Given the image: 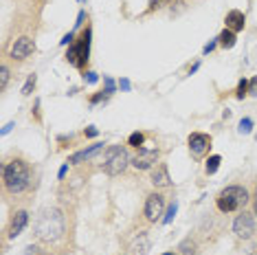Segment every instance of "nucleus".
Here are the masks:
<instances>
[{
    "instance_id": "nucleus-1",
    "label": "nucleus",
    "mask_w": 257,
    "mask_h": 255,
    "mask_svg": "<svg viewBox=\"0 0 257 255\" xmlns=\"http://www.w3.org/2000/svg\"><path fill=\"white\" fill-rule=\"evenodd\" d=\"M33 180V172L26 158H11L2 165V190L9 196H20V194L29 192Z\"/></svg>"
},
{
    "instance_id": "nucleus-2",
    "label": "nucleus",
    "mask_w": 257,
    "mask_h": 255,
    "mask_svg": "<svg viewBox=\"0 0 257 255\" xmlns=\"http://www.w3.org/2000/svg\"><path fill=\"white\" fill-rule=\"evenodd\" d=\"M36 236L44 244H58L66 236V218L58 207H48L38 216L36 220Z\"/></svg>"
},
{
    "instance_id": "nucleus-3",
    "label": "nucleus",
    "mask_w": 257,
    "mask_h": 255,
    "mask_svg": "<svg viewBox=\"0 0 257 255\" xmlns=\"http://www.w3.org/2000/svg\"><path fill=\"white\" fill-rule=\"evenodd\" d=\"M250 200V194L246 187L242 185H228L224 187L216 198V207L218 212L222 214H236V212H242L246 209V204Z\"/></svg>"
},
{
    "instance_id": "nucleus-4",
    "label": "nucleus",
    "mask_w": 257,
    "mask_h": 255,
    "mask_svg": "<svg viewBox=\"0 0 257 255\" xmlns=\"http://www.w3.org/2000/svg\"><path fill=\"white\" fill-rule=\"evenodd\" d=\"M132 165V156L128 154L126 146H108L104 152V163L102 170L108 176H119Z\"/></svg>"
},
{
    "instance_id": "nucleus-5",
    "label": "nucleus",
    "mask_w": 257,
    "mask_h": 255,
    "mask_svg": "<svg viewBox=\"0 0 257 255\" xmlns=\"http://www.w3.org/2000/svg\"><path fill=\"white\" fill-rule=\"evenodd\" d=\"M165 216V196L158 192H150L145 196V204H143V218L150 224H156L158 220H163Z\"/></svg>"
},
{
    "instance_id": "nucleus-6",
    "label": "nucleus",
    "mask_w": 257,
    "mask_h": 255,
    "mask_svg": "<svg viewBox=\"0 0 257 255\" xmlns=\"http://www.w3.org/2000/svg\"><path fill=\"white\" fill-rule=\"evenodd\" d=\"M257 231V218L255 214L246 212V209H242V212H238L236 220H233V234H236L240 240H248V238H253Z\"/></svg>"
},
{
    "instance_id": "nucleus-7",
    "label": "nucleus",
    "mask_w": 257,
    "mask_h": 255,
    "mask_svg": "<svg viewBox=\"0 0 257 255\" xmlns=\"http://www.w3.org/2000/svg\"><path fill=\"white\" fill-rule=\"evenodd\" d=\"M158 158H160V152L156 148H141V150H136V154L132 156V168L134 170H138V172H150L154 168L156 163H158Z\"/></svg>"
},
{
    "instance_id": "nucleus-8",
    "label": "nucleus",
    "mask_w": 257,
    "mask_h": 255,
    "mask_svg": "<svg viewBox=\"0 0 257 255\" xmlns=\"http://www.w3.org/2000/svg\"><path fill=\"white\" fill-rule=\"evenodd\" d=\"M187 146H189V154H192L196 160H200V158H204L206 154H209L211 136L204 134V132H192L189 138H187Z\"/></svg>"
},
{
    "instance_id": "nucleus-9",
    "label": "nucleus",
    "mask_w": 257,
    "mask_h": 255,
    "mask_svg": "<svg viewBox=\"0 0 257 255\" xmlns=\"http://www.w3.org/2000/svg\"><path fill=\"white\" fill-rule=\"evenodd\" d=\"M33 51H36V42H33L29 36H20V38H16V40H14V44H11L9 58L22 62V60H26Z\"/></svg>"
},
{
    "instance_id": "nucleus-10",
    "label": "nucleus",
    "mask_w": 257,
    "mask_h": 255,
    "mask_svg": "<svg viewBox=\"0 0 257 255\" xmlns=\"http://www.w3.org/2000/svg\"><path fill=\"white\" fill-rule=\"evenodd\" d=\"M150 182L156 187V190H167L172 187V176H170V170H167L165 163H156L152 170H150Z\"/></svg>"
},
{
    "instance_id": "nucleus-11",
    "label": "nucleus",
    "mask_w": 257,
    "mask_h": 255,
    "mask_svg": "<svg viewBox=\"0 0 257 255\" xmlns=\"http://www.w3.org/2000/svg\"><path fill=\"white\" fill-rule=\"evenodd\" d=\"M26 224H29V212H24V209H18V212H14L9 220V229H7V236L14 240V238H18L22 231L26 229Z\"/></svg>"
},
{
    "instance_id": "nucleus-12",
    "label": "nucleus",
    "mask_w": 257,
    "mask_h": 255,
    "mask_svg": "<svg viewBox=\"0 0 257 255\" xmlns=\"http://www.w3.org/2000/svg\"><path fill=\"white\" fill-rule=\"evenodd\" d=\"M104 150H106L104 143H92V146H88V148L80 150V152L70 154V156H68V163H70V165H82V163H86V160H90L92 156H97L99 152H104Z\"/></svg>"
},
{
    "instance_id": "nucleus-13",
    "label": "nucleus",
    "mask_w": 257,
    "mask_h": 255,
    "mask_svg": "<svg viewBox=\"0 0 257 255\" xmlns=\"http://www.w3.org/2000/svg\"><path fill=\"white\" fill-rule=\"evenodd\" d=\"M150 246H152V240H150L148 231H138V234H134L130 244H128V248H130L132 253H136V255H145L150 251Z\"/></svg>"
},
{
    "instance_id": "nucleus-14",
    "label": "nucleus",
    "mask_w": 257,
    "mask_h": 255,
    "mask_svg": "<svg viewBox=\"0 0 257 255\" xmlns=\"http://www.w3.org/2000/svg\"><path fill=\"white\" fill-rule=\"evenodd\" d=\"M224 24H226L228 31L240 33V31H244V26H246V16H244V11H240V9H231L224 18Z\"/></svg>"
},
{
    "instance_id": "nucleus-15",
    "label": "nucleus",
    "mask_w": 257,
    "mask_h": 255,
    "mask_svg": "<svg viewBox=\"0 0 257 255\" xmlns=\"http://www.w3.org/2000/svg\"><path fill=\"white\" fill-rule=\"evenodd\" d=\"M90 38H92V29L90 26H86V31L80 36V40H77V46H80V55H82V60H80V68H84L88 62V58H90Z\"/></svg>"
},
{
    "instance_id": "nucleus-16",
    "label": "nucleus",
    "mask_w": 257,
    "mask_h": 255,
    "mask_svg": "<svg viewBox=\"0 0 257 255\" xmlns=\"http://www.w3.org/2000/svg\"><path fill=\"white\" fill-rule=\"evenodd\" d=\"M178 255H198V242H196L192 236L185 238V240L178 244Z\"/></svg>"
},
{
    "instance_id": "nucleus-17",
    "label": "nucleus",
    "mask_w": 257,
    "mask_h": 255,
    "mask_svg": "<svg viewBox=\"0 0 257 255\" xmlns=\"http://www.w3.org/2000/svg\"><path fill=\"white\" fill-rule=\"evenodd\" d=\"M236 40H238V33H233L228 29H224L220 36H218V44H220L222 48H233L236 46Z\"/></svg>"
},
{
    "instance_id": "nucleus-18",
    "label": "nucleus",
    "mask_w": 257,
    "mask_h": 255,
    "mask_svg": "<svg viewBox=\"0 0 257 255\" xmlns=\"http://www.w3.org/2000/svg\"><path fill=\"white\" fill-rule=\"evenodd\" d=\"M80 60H82V55H80V46H77V42H75V44H72V46L68 48V51H66V62L80 68Z\"/></svg>"
},
{
    "instance_id": "nucleus-19",
    "label": "nucleus",
    "mask_w": 257,
    "mask_h": 255,
    "mask_svg": "<svg viewBox=\"0 0 257 255\" xmlns=\"http://www.w3.org/2000/svg\"><path fill=\"white\" fill-rule=\"evenodd\" d=\"M220 163H222V156H220V154H214V156H209V158H206L204 172H206V174H216L218 168H220Z\"/></svg>"
},
{
    "instance_id": "nucleus-20",
    "label": "nucleus",
    "mask_w": 257,
    "mask_h": 255,
    "mask_svg": "<svg viewBox=\"0 0 257 255\" xmlns=\"http://www.w3.org/2000/svg\"><path fill=\"white\" fill-rule=\"evenodd\" d=\"M143 143H145V134H143V132H132V134L128 136V146L134 148V150H141Z\"/></svg>"
},
{
    "instance_id": "nucleus-21",
    "label": "nucleus",
    "mask_w": 257,
    "mask_h": 255,
    "mask_svg": "<svg viewBox=\"0 0 257 255\" xmlns=\"http://www.w3.org/2000/svg\"><path fill=\"white\" fill-rule=\"evenodd\" d=\"M9 75H11V70H9V66L7 64H2L0 66V90H4L9 84Z\"/></svg>"
},
{
    "instance_id": "nucleus-22",
    "label": "nucleus",
    "mask_w": 257,
    "mask_h": 255,
    "mask_svg": "<svg viewBox=\"0 0 257 255\" xmlns=\"http://www.w3.org/2000/svg\"><path fill=\"white\" fill-rule=\"evenodd\" d=\"M36 82H38L36 73H33V75H29V80H26L24 88H22V95H24V97H29V95H31V90H33V88H36Z\"/></svg>"
},
{
    "instance_id": "nucleus-23",
    "label": "nucleus",
    "mask_w": 257,
    "mask_h": 255,
    "mask_svg": "<svg viewBox=\"0 0 257 255\" xmlns=\"http://www.w3.org/2000/svg\"><path fill=\"white\" fill-rule=\"evenodd\" d=\"M238 130H240V132H242V134H248V132H250V130H253V119H250V117H244L242 121H240Z\"/></svg>"
},
{
    "instance_id": "nucleus-24",
    "label": "nucleus",
    "mask_w": 257,
    "mask_h": 255,
    "mask_svg": "<svg viewBox=\"0 0 257 255\" xmlns=\"http://www.w3.org/2000/svg\"><path fill=\"white\" fill-rule=\"evenodd\" d=\"M246 95H248V80H240L236 97H238V99H244V97H246Z\"/></svg>"
},
{
    "instance_id": "nucleus-25",
    "label": "nucleus",
    "mask_w": 257,
    "mask_h": 255,
    "mask_svg": "<svg viewBox=\"0 0 257 255\" xmlns=\"http://www.w3.org/2000/svg\"><path fill=\"white\" fill-rule=\"evenodd\" d=\"M176 209H178V202L174 200V202H172V204H170V209H167L165 218H163V222H165V224H170V222H172V220H174V216H176Z\"/></svg>"
},
{
    "instance_id": "nucleus-26",
    "label": "nucleus",
    "mask_w": 257,
    "mask_h": 255,
    "mask_svg": "<svg viewBox=\"0 0 257 255\" xmlns=\"http://www.w3.org/2000/svg\"><path fill=\"white\" fill-rule=\"evenodd\" d=\"M110 97V92L108 90H102V92H97V95H92L90 97V106H97V104H102V102H106V99Z\"/></svg>"
},
{
    "instance_id": "nucleus-27",
    "label": "nucleus",
    "mask_w": 257,
    "mask_h": 255,
    "mask_svg": "<svg viewBox=\"0 0 257 255\" xmlns=\"http://www.w3.org/2000/svg\"><path fill=\"white\" fill-rule=\"evenodd\" d=\"M172 0H150V11H154V9H163L165 4H170Z\"/></svg>"
},
{
    "instance_id": "nucleus-28",
    "label": "nucleus",
    "mask_w": 257,
    "mask_h": 255,
    "mask_svg": "<svg viewBox=\"0 0 257 255\" xmlns=\"http://www.w3.org/2000/svg\"><path fill=\"white\" fill-rule=\"evenodd\" d=\"M248 95L250 97H257V77H253V80L248 82Z\"/></svg>"
},
{
    "instance_id": "nucleus-29",
    "label": "nucleus",
    "mask_w": 257,
    "mask_h": 255,
    "mask_svg": "<svg viewBox=\"0 0 257 255\" xmlns=\"http://www.w3.org/2000/svg\"><path fill=\"white\" fill-rule=\"evenodd\" d=\"M84 80H86V82H88V84H94V82H97V80H99V77H97V73H92V70H88V73H86V75H84Z\"/></svg>"
},
{
    "instance_id": "nucleus-30",
    "label": "nucleus",
    "mask_w": 257,
    "mask_h": 255,
    "mask_svg": "<svg viewBox=\"0 0 257 255\" xmlns=\"http://www.w3.org/2000/svg\"><path fill=\"white\" fill-rule=\"evenodd\" d=\"M104 82H106V90H108L110 95H112V92H114V82L110 80V77H104Z\"/></svg>"
},
{
    "instance_id": "nucleus-31",
    "label": "nucleus",
    "mask_w": 257,
    "mask_h": 255,
    "mask_svg": "<svg viewBox=\"0 0 257 255\" xmlns=\"http://www.w3.org/2000/svg\"><path fill=\"white\" fill-rule=\"evenodd\" d=\"M72 38H75V33H72V31H70V33H66L62 40H60V44H62V46H66V44H70V42H72Z\"/></svg>"
},
{
    "instance_id": "nucleus-32",
    "label": "nucleus",
    "mask_w": 257,
    "mask_h": 255,
    "mask_svg": "<svg viewBox=\"0 0 257 255\" xmlns=\"http://www.w3.org/2000/svg\"><path fill=\"white\" fill-rule=\"evenodd\" d=\"M84 20H86V11H80V16H77V22H75V29H80L84 24Z\"/></svg>"
},
{
    "instance_id": "nucleus-33",
    "label": "nucleus",
    "mask_w": 257,
    "mask_h": 255,
    "mask_svg": "<svg viewBox=\"0 0 257 255\" xmlns=\"http://www.w3.org/2000/svg\"><path fill=\"white\" fill-rule=\"evenodd\" d=\"M216 46H218V40H214V42H209V44H206V46L202 48V53H204V55H209V53H211V51H214V48H216Z\"/></svg>"
},
{
    "instance_id": "nucleus-34",
    "label": "nucleus",
    "mask_w": 257,
    "mask_h": 255,
    "mask_svg": "<svg viewBox=\"0 0 257 255\" xmlns=\"http://www.w3.org/2000/svg\"><path fill=\"white\" fill-rule=\"evenodd\" d=\"M84 134H86V136H97L99 134V130H97V128H86V130H84Z\"/></svg>"
},
{
    "instance_id": "nucleus-35",
    "label": "nucleus",
    "mask_w": 257,
    "mask_h": 255,
    "mask_svg": "<svg viewBox=\"0 0 257 255\" xmlns=\"http://www.w3.org/2000/svg\"><path fill=\"white\" fill-rule=\"evenodd\" d=\"M253 214H255V218H257V185H255V192H253Z\"/></svg>"
},
{
    "instance_id": "nucleus-36",
    "label": "nucleus",
    "mask_w": 257,
    "mask_h": 255,
    "mask_svg": "<svg viewBox=\"0 0 257 255\" xmlns=\"http://www.w3.org/2000/svg\"><path fill=\"white\" fill-rule=\"evenodd\" d=\"M119 88H121V90H130V82H128V80H119Z\"/></svg>"
},
{
    "instance_id": "nucleus-37",
    "label": "nucleus",
    "mask_w": 257,
    "mask_h": 255,
    "mask_svg": "<svg viewBox=\"0 0 257 255\" xmlns=\"http://www.w3.org/2000/svg\"><path fill=\"white\" fill-rule=\"evenodd\" d=\"M11 128H16V124H14V121H11V124H7V126L2 128V136H4V134H9V132H11Z\"/></svg>"
},
{
    "instance_id": "nucleus-38",
    "label": "nucleus",
    "mask_w": 257,
    "mask_h": 255,
    "mask_svg": "<svg viewBox=\"0 0 257 255\" xmlns=\"http://www.w3.org/2000/svg\"><path fill=\"white\" fill-rule=\"evenodd\" d=\"M66 172H68V163L62 165V170H60V178H64V176H66Z\"/></svg>"
},
{
    "instance_id": "nucleus-39",
    "label": "nucleus",
    "mask_w": 257,
    "mask_h": 255,
    "mask_svg": "<svg viewBox=\"0 0 257 255\" xmlns=\"http://www.w3.org/2000/svg\"><path fill=\"white\" fill-rule=\"evenodd\" d=\"M24 255H38V248L36 246H29V248H26V253Z\"/></svg>"
},
{
    "instance_id": "nucleus-40",
    "label": "nucleus",
    "mask_w": 257,
    "mask_h": 255,
    "mask_svg": "<svg viewBox=\"0 0 257 255\" xmlns=\"http://www.w3.org/2000/svg\"><path fill=\"white\" fill-rule=\"evenodd\" d=\"M163 255H178V253H174V251H167V253H163Z\"/></svg>"
},
{
    "instance_id": "nucleus-41",
    "label": "nucleus",
    "mask_w": 257,
    "mask_h": 255,
    "mask_svg": "<svg viewBox=\"0 0 257 255\" xmlns=\"http://www.w3.org/2000/svg\"><path fill=\"white\" fill-rule=\"evenodd\" d=\"M80 2H84V0H80Z\"/></svg>"
}]
</instances>
